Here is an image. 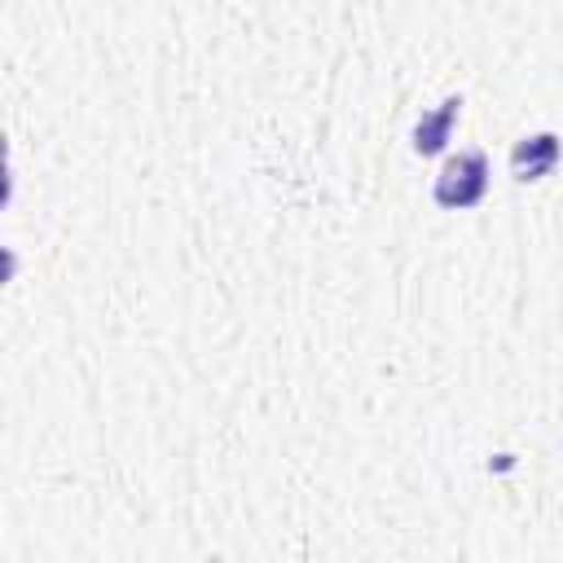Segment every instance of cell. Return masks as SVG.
<instances>
[{"mask_svg": "<svg viewBox=\"0 0 563 563\" xmlns=\"http://www.w3.org/2000/svg\"><path fill=\"white\" fill-rule=\"evenodd\" d=\"M457 110H462V97H444L440 110L427 114V119L413 128V150H418V154H440L444 141H449V128H453Z\"/></svg>", "mask_w": 563, "mask_h": 563, "instance_id": "obj_3", "label": "cell"}, {"mask_svg": "<svg viewBox=\"0 0 563 563\" xmlns=\"http://www.w3.org/2000/svg\"><path fill=\"white\" fill-rule=\"evenodd\" d=\"M484 189H488V158L484 154H457V158H449L444 167H440V176H435V202L440 207H475L479 198H484Z\"/></svg>", "mask_w": 563, "mask_h": 563, "instance_id": "obj_1", "label": "cell"}, {"mask_svg": "<svg viewBox=\"0 0 563 563\" xmlns=\"http://www.w3.org/2000/svg\"><path fill=\"white\" fill-rule=\"evenodd\" d=\"M559 163V136L554 132H532L510 150V172L515 180H541Z\"/></svg>", "mask_w": 563, "mask_h": 563, "instance_id": "obj_2", "label": "cell"}]
</instances>
